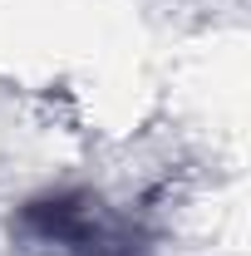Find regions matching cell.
Returning <instances> with one entry per match:
<instances>
[{"label": "cell", "instance_id": "6da1fadb", "mask_svg": "<svg viewBox=\"0 0 251 256\" xmlns=\"http://www.w3.org/2000/svg\"><path fill=\"white\" fill-rule=\"evenodd\" d=\"M15 232L60 256H148V242L133 226V217L114 212L104 197L84 188L30 197L15 212Z\"/></svg>", "mask_w": 251, "mask_h": 256}]
</instances>
